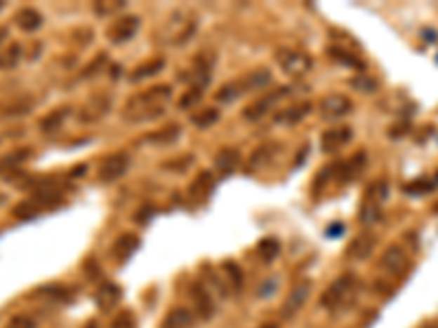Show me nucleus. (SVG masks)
Returning <instances> with one entry per match:
<instances>
[{
    "mask_svg": "<svg viewBox=\"0 0 438 328\" xmlns=\"http://www.w3.org/2000/svg\"><path fill=\"white\" fill-rule=\"evenodd\" d=\"M171 99V88L169 86H154L152 90L127 99L123 107V118L127 123H147L156 121L158 116L164 114L167 103Z\"/></svg>",
    "mask_w": 438,
    "mask_h": 328,
    "instance_id": "obj_1",
    "label": "nucleus"
},
{
    "mask_svg": "<svg viewBox=\"0 0 438 328\" xmlns=\"http://www.w3.org/2000/svg\"><path fill=\"white\" fill-rule=\"evenodd\" d=\"M355 291H357V278L351 276V273H346V276L338 278L324 291L320 304L324 308H328V311H340V308H346L353 302Z\"/></svg>",
    "mask_w": 438,
    "mask_h": 328,
    "instance_id": "obj_2",
    "label": "nucleus"
},
{
    "mask_svg": "<svg viewBox=\"0 0 438 328\" xmlns=\"http://www.w3.org/2000/svg\"><path fill=\"white\" fill-rule=\"evenodd\" d=\"M277 62L283 68L285 75L289 77H303L305 72L312 70V57L300 50H289V48H281L277 53Z\"/></svg>",
    "mask_w": 438,
    "mask_h": 328,
    "instance_id": "obj_3",
    "label": "nucleus"
},
{
    "mask_svg": "<svg viewBox=\"0 0 438 328\" xmlns=\"http://www.w3.org/2000/svg\"><path fill=\"white\" fill-rule=\"evenodd\" d=\"M379 265H381L383 271H388L390 276L401 278V276H406L408 269H410V259H408L406 250L401 245H390L386 252L381 254Z\"/></svg>",
    "mask_w": 438,
    "mask_h": 328,
    "instance_id": "obj_4",
    "label": "nucleus"
},
{
    "mask_svg": "<svg viewBox=\"0 0 438 328\" xmlns=\"http://www.w3.org/2000/svg\"><path fill=\"white\" fill-rule=\"evenodd\" d=\"M140 29V18L138 15H123V18H117V20L109 25L107 29V38L112 44H125L130 42L134 35L138 33Z\"/></svg>",
    "mask_w": 438,
    "mask_h": 328,
    "instance_id": "obj_5",
    "label": "nucleus"
},
{
    "mask_svg": "<svg viewBox=\"0 0 438 328\" xmlns=\"http://www.w3.org/2000/svg\"><path fill=\"white\" fill-rule=\"evenodd\" d=\"M309 294H312V282H309V280H300V282H296V285H294V289L289 291V296L285 298L283 306H281V315H283L285 320L294 317V315L300 311V308L305 306V302H307Z\"/></svg>",
    "mask_w": 438,
    "mask_h": 328,
    "instance_id": "obj_6",
    "label": "nucleus"
},
{
    "mask_svg": "<svg viewBox=\"0 0 438 328\" xmlns=\"http://www.w3.org/2000/svg\"><path fill=\"white\" fill-rule=\"evenodd\" d=\"M353 138V130L349 125H340V127H331L320 136V147L324 153H336L340 151L344 144H349Z\"/></svg>",
    "mask_w": 438,
    "mask_h": 328,
    "instance_id": "obj_7",
    "label": "nucleus"
},
{
    "mask_svg": "<svg viewBox=\"0 0 438 328\" xmlns=\"http://www.w3.org/2000/svg\"><path fill=\"white\" fill-rule=\"evenodd\" d=\"M351 109H353V103L346 95H331V97L322 99V103H320V114L326 121H338V118L349 114Z\"/></svg>",
    "mask_w": 438,
    "mask_h": 328,
    "instance_id": "obj_8",
    "label": "nucleus"
},
{
    "mask_svg": "<svg viewBox=\"0 0 438 328\" xmlns=\"http://www.w3.org/2000/svg\"><path fill=\"white\" fill-rule=\"evenodd\" d=\"M127 169H130V158L125 153H114V156H107L101 162L99 177L101 182H117L127 173Z\"/></svg>",
    "mask_w": 438,
    "mask_h": 328,
    "instance_id": "obj_9",
    "label": "nucleus"
},
{
    "mask_svg": "<svg viewBox=\"0 0 438 328\" xmlns=\"http://www.w3.org/2000/svg\"><path fill=\"white\" fill-rule=\"evenodd\" d=\"M375 245H377V236L373 232H361L351 241L346 254H349V259H353V261H366L373 254Z\"/></svg>",
    "mask_w": 438,
    "mask_h": 328,
    "instance_id": "obj_10",
    "label": "nucleus"
},
{
    "mask_svg": "<svg viewBox=\"0 0 438 328\" xmlns=\"http://www.w3.org/2000/svg\"><path fill=\"white\" fill-rule=\"evenodd\" d=\"M191 298H193V304L197 308V313L202 315L204 320H211L215 315V302L208 294V289L202 285V282H195L191 287Z\"/></svg>",
    "mask_w": 438,
    "mask_h": 328,
    "instance_id": "obj_11",
    "label": "nucleus"
},
{
    "mask_svg": "<svg viewBox=\"0 0 438 328\" xmlns=\"http://www.w3.org/2000/svg\"><path fill=\"white\" fill-rule=\"evenodd\" d=\"M121 300V289L114 285V282H103L99 289H97V296H95V302L99 306V311L107 313L112 311V308L119 304Z\"/></svg>",
    "mask_w": 438,
    "mask_h": 328,
    "instance_id": "obj_12",
    "label": "nucleus"
},
{
    "mask_svg": "<svg viewBox=\"0 0 438 328\" xmlns=\"http://www.w3.org/2000/svg\"><path fill=\"white\" fill-rule=\"evenodd\" d=\"M364 167H366V153L361 151V153H355L351 160H346L344 164H340L336 177H340L342 184H346V182L355 179V177L364 171Z\"/></svg>",
    "mask_w": 438,
    "mask_h": 328,
    "instance_id": "obj_13",
    "label": "nucleus"
},
{
    "mask_svg": "<svg viewBox=\"0 0 438 328\" xmlns=\"http://www.w3.org/2000/svg\"><path fill=\"white\" fill-rule=\"evenodd\" d=\"M309 112H312V105H309V103L289 105V107H283L281 112L274 114V121H277L279 125H296V123H300Z\"/></svg>",
    "mask_w": 438,
    "mask_h": 328,
    "instance_id": "obj_14",
    "label": "nucleus"
},
{
    "mask_svg": "<svg viewBox=\"0 0 438 328\" xmlns=\"http://www.w3.org/2000/svg\"><path fill=\"white\" fill-rule=\"evenodd\" d=\"M239 164H241V156H239V151L232 149V147H226V149H222L215 156V169L222 175L234 173Z\"/></svg>",
    "mask_w": 438,
    "mask_h": 328,
    "instance_id": "obj_15",
    "label": "nucleus"
},
{
    "mask_svg": "<svg viewBox=\"0 0 438 328\" xmlns=\"http://www.w3.org/2000/svg\"><path fill=\"white\" fill-rule=\"evenodd\" d=\"M285 95H287V88H281L279 93L267 95L265 99H261V101H257V103L248 105V107H246V112H244V116H246L248 121H259L261 116H265V114L270 112L272 103L277 101V99H281V97H285Z\"/></svg>",
    "mask_w": 438,
    "mask_h": 328,
    "instance_id": "obj_16",
    "label": "nucleus"
},
{
    "mask_svg": "<svg viewBox=\"0 0 438 328\" xmlns=\"http://www.w3.org/2000/svg\"><path fill=\"white\" fill-rule=\"evenodd\" d=\"M138 236L136 234H121L119 239L114 241V245H112V257L119 261V263H125L127 259L132 257V254L136 252V247H138Z\"/></svg>",
    "mask_w": 438,
    "mask_h": 328,
    "instance_id": "obj_17",
    "label": "nucleus"
},
{
    "mask_svg": "<svg viewBox=\"0 0 438 328\" xmlns=\"http://www.w3.org/2000/svg\"><path fill=\"white\" fill-rule=\"evenodd\" d=\"M195 317L187 306H175L162 320V328H193Z\"/></svg>",
    "mask_w": 438,
    "mask_h": 328,
    "instance_id": "obj_18",
    "label": "nucleus"
},
{
    "mask_svg": "<svg viewBox=\"0 0 438 328\" xmlns=\"http://www.w3.org/2000/svg\"><path fill=\"white\" fill-rule=\"evenodd\" d=\"M270 81H272V75H270L267 70H254V72H248V75L244 79H239L237 83H239L241 95H244V93H250V90H261V88H265Z\"/></svg>",
    "mask_w": 438,
    "mask_h": 328,
    "instance_id": "obj_19",
    "label": "nucleus"
},
{
    "mask_svg": "<svg viewBox=\"0 0 438 328\" xmlns=\"http://www.w3.org/2000/svg\"><path fill=\"white\" fill-rule=\"evenodd\" d=\"M15 20H18V27H20L22 31L31 33V31H38V29L42 27L44 18H42L40 11H35V9L27 7V9H20V13L15 15Z\"/></svg>",
    "mask_w": 438,
    "mask_h": 328,
    "instance_id": "obj_20",
    "label": "nucleus"
},
{
    "mask_svg": "<svg viewBox=\"0 0 438 328\" xmlns=\"http://www.w3.org/2000/svg\"><path fill=\"white\" fill-rule=\"evenodd\" d=\"M29 158H31V149H15V151L3 156L0 158V175H9L13 169H18Z\"/></svg>",
    "mask_w": 438,
    "mask_h": 328,
    "instance_id": "obj_21",
    "label": "nucleus"
},
{
    "mask_svg": "<svg viewBox=\"0 0 438 328\" xmlns=\"http://www.w3.org/2000/svg\"><path fill=\"white\" fill-rule=\"evenodd\" d=\"M68 114H70V107H58V109H53L51 114H46L40 121V130L44 134H53L55 130H60V127L64 125V121H66Z\"/></svg>",
    "mask_w": 438,
    "mask_h": 328,
    "instance_id": "obj_22",
    "label": "nucleus"
},
{
    "mask_svg": "<svg viewBox=\"0 0 438 328\" xmlns=\"http://www.w3.org/2000/svg\"><path fill=\"white\" fill-rule=\"evenodd\" d=\"M107 109H109V99L107 97H97V99H93V103L84 107L81 118L84 121H99Z\"/></svg>",
    "mask_w": 438,
    "mask_h": 328,
    "instance_id": "obj_23",
    "label": "nucleus"
},
{
    "mask_svg": "<svg viewBox=\"0 0 438 328\" xmlns=\"http://www.w3.org/2000/svg\"><path fill=\"white\" fill-rule=\"evenodd\" d=\"M164 68V60H152V62H147V64H142V66H138L134 72H132V81H142V79H147V77H154V75H158V72Z\"/></svg>",
    "mask_w": 438,
    "mask_h": 328,
    "instance_id": "obj_24",
    "label": "nucleus"
},
{
    "mask_svg": "<svg viewBox=\"0 0 438 328\" xmlns=\"http://www.w3.org/2000/svg\"><path fill=\"white\" fill-rule=\"evenodd\" d=\"M178 136H180V127H178V125H169V127H162V130L150 134V136H147V142H154V144H169V142H173Z\"/></svg>",
    "mask_w": 438,
    "mask_h": 328,
    "instance_id": "obj_25",
    "label": "nucleus"
},
{
    "mask_svg": "<svg viewBox=\"0 0 438 328\" xmlns=\"http://www.w3.org/2000/svg\"><path fill=\"white\" fill-rule=\"evenodd\" d=\"M213 186H215V179H213V175L208 173V171H204V173H199L197 177H195V182L191 184V195H208L211 191H213Z\"/></svg>",
    "mask_w": 438,
    "mask_h": 328,
    "instance_id": "obj_26",
    "label": "nucleus"
},
{
    "mask_svg": "<svg viewBox=\"0 0 438 328\" xmlns=\"http://www.w3.org/2000/svg\"><path fill=\"white\" fill-rule=\"evenodd\" d=\"M279 252H281V245H279V241L277 239H263L261 243H259V247H257V254L259 257L265 261V263H272L274 259L279 257Z\"/></svg>",
    "mask_w": 438,
    "mask_h": 328,
    "instance_id": "obj_27",
    "label": "nucleus"
},
{
    "mask_svg": "<svg viewBox=\"0 0 438 328\" xmlns=\"http://www.w3.org/2000/svg\"><path fill=\"white\" fill-rule=\"evenodd\" d=\"M191 121H193L195 127H211V125H215L219 121V112H217L215 107H204L202 112L193 114Z\"/></svg>",
    "mask_w": 438,
    "mask_h": 328,
    "instance_id": "obj_28",
    "label": "nucleus"
},
{
    "mask_svg": "<svg viewBox=\"0 0 438 328\" xmlns=\"http://www.w3.org/2000/svg\"><path fill=\"white\" fill-rule=\"evenodd\" d=\"M20 55H22L20 44H11L7 50L0 53V68H13L18 62H20Z\"/></svg>",
    "mask_w": 438,
    "mask_h": 328,
    "instance_id": "obj_29",
    "label": "nucleus"
},
{
    "mask_svg": "<svg viewBox=\"0 0 438 328\" xmlns=\"http://www.w3.org/2000/svg\"><path fill=\"white\" fill-rule=\"evenodd\" d=\"M42 212V208L33 202V199H25V202H20L15 208H13V214L18 217V219H31V217H35V214H40Z\"/></svg>",
    "mask_w": 438,
    "mask_h": 328,
    "instance_id": "obj_30",
    "label": "nucleus"
},
{
    "mask_svg": "<svg viewBox=\"0 0 438 328\" xmlns=\"http://www.w3.org/2000/svg\"><path fill=\"white\" fill-rule=\"evenodd\" d=\"M105 64H107V55L105 53H101V55H97V57L90 62L86 68H84V72H81V77L84 79H93L95 75H99V72L105 68Z\"/></svg>",
    "mask_w": 438,
    "mask_h": 328,
    "instance_id": "obj_31",
    "label": "nucleus"
},
{
    "mask_svg": "<svg viewBox=\"0 0 438 328\" xmlns=\"http://www.w3.org/2000/svg\"><path fill=\"white\" fill-rule=\"evenodd\" d=\"M270 153H272V144H263V147H259L257 151H254L250 156V171L252 169L257 171L259 167H263V164L270 160Z\"/></svg>",
    "mask_w": 438,
    "mask_h": 328,
    "instance_id": "obj_32",
    "label": "nucleus"
},
{
    "mask_svg": "<svg viewBox=\"0 0 438 328\" xmlns=\"http://www.w3.org/2000/svg\"><path fill=\"white\" fill-rule=\"evenodd\" d=\"M377 219H379V204L373 197H369L366 204H364V208H361V221L373 224V221H377Z\"/></svg>",
    "mask_w": 438,
    "mask_h": 328,
    "instance_id": "obj_33",
    "label": "nucleus"
},
{
    "mask_svg": "<svg viewBox=\"0 0 438 328\" xmlns=\"http://www.w3.org/2000/svg\"><path fill=\"white\" fill-rule=\"evenodd\" d=\"M237 97H241V88H239V83H237V81H232V83H226L222 90H219V93H217V99L219 101H234Z\"/></svg>",
    "mask_w": 438,
    "mask_h": 328,
    "instance_id": "obj_34",
    "label": "nucleus"
},
{
    "mask_svg": "<svg viewBox=\"0 0 438 328\" xmlns=\"http://www.w3.org/2000/svg\"><path fill=\"white\" fill-rule=\"evenodd\" d=\"M202 95H204V90H199V88H189L187 93H185V97L180 99V107H182V109H189V107L197 105L199 99H202Z\"/></svg>",
    "mask_w": 438,
    "mask_h": 328,
    "instance_id": "obj_35",
    "label": "nucleus"
},
{
    "mask_svg": "<svg viewBox=\"0 0 438 328\" xmlns=\"http://www.w3.org/2000/svg\"><path fill=\"white\" fill-rule=\"evenodd\" d=\"M331 57H333L336 62L344 64V66H353V68H359V66H361L357 57H353V55H349L346 50H340V48H331Z\"/></svg>",
    "mask_w": 438,
    "mask_h": 328,
    "instance_id": "obj_36",
    "label": "nucleus"
},
{
    "mask_svg": "<svg viewBox=\"0 0 438 328\" xmlns=\"http://www.w3.org/2000/svg\"><path fill=\"white\" fill-rule=\"evenodd\" d=\"M123 7H125L123 0H121V3H97V5H95V11H97L99 15H109V13L121 11Z\"/></svg>",
    "mask_w": 438,
    "mask_h": 328,
    "instance_id": "obj_37",
    "label": "nucleus"
},
{
    "mask_svg": "<svg viewBox=\"0 0 438 328\" xmlns=\"http://www.w3.org/2000/svg\"><path fill=\"white\" fill-rule=\"evenodd\" d=\"M9 328H35V322H33V317H29V315H15V317L9 322Z\"/></svg>",
    "mask_w": 438,
    "mask_h": 328,
    "instance_id": "obj_38",
    "label": "nucleus"
},
{
    "mask_svg": "<svg viewBox=\"0 0 438 328\" xmlns=\"http://www.w3.org/2000/svg\"><path fill=\"white\" fill-rule=\"evenodd\" d=\"M134 315L130 313V311H125V313H121L119 317H117V322L112 324V328H132L134 326V320H132Z\"/></svg>",
    "mask_w": 438,
    "mask_h": 328,
    "instance_id": "obj_39",
    "label": "nucleus"
},
{
    "mask_svg": "<svg viewBox=\"0 0 438 328\" xmlns=\"http://www.w3.org/2000/svg\"><path fill=\"white\" fill-rule=\"evenodd\" d=\"M224 269L230 273V278H232V285H237V287H241V271H239V267H234V263H226L224 265Z\"/></svg>",
    "mask_w": 438,
    "mask_h": 328,
    "instance_id": "obj_40",
    "label": "nucleus"
},
{
    "mask_svg": "<svg viewBox=\"0 0 438 328\" xmlns=\"http://www.w3.org/2000/svg\"><path fill=\"white\" fill-rule=\"evenodd\" d=\"M7 35H9V29L7 27H0V44L7 40Z\"/></svg>",
    "mask_w": 438,
    "mask_h": 328,
    "instance_id": "obj_41",
    "label": "nucleus"
},
{
    "mask_svg": "<svg viewBox=\"0 0 438 328\" xmlns=\"http://www.w3.org/2000/svg\"><path fill=\"white\" fill-rule=\"evenodd\" d=\"M259 328H279L277 324H263V326H259Z\"/></svg>",
    "mask_w": 438,
    "mask_h": 328,
    "instance_id": "obj_42",
    "label": "nucleus"
},
{
    "mask_svg": "<svg viewBox=\"0 0 438 328\" xmlns=\"http://www.w3.org/2000/svg\"><path fill=\"white\" fill-rule=\"evenodd\" d=\"M5 7V3H3V0H0V9H3Z\"/></svg>",
    "mask_w": 438,
    "mask_h": 328,
    "instance_id": "obj_43",
    "label": "nucleus"
},
{
    "mask_svg": "<svg viewBox=\"0 0 438 328\" xmlns=\"http://www.w3.org/2000/svg\"><path fill=\"white\" fill-rule=\"evenodd\" d=\"M90 328H95V324H90Z\"/></svg>",
    "mask_w": 438,
    "mask_h": 328,
    "instance_id": "obj_44",
    "label": "nucleus"
}]
</instances>
